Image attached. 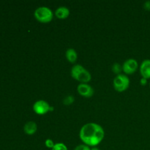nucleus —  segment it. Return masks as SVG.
I'll list each match as a JSON object with an SVG mask.
<instances>
[{
    "mask_svg": "<svg viewBox=\"0 0 150 150\" xmlns=\"http://www.w3.org/2000/svg\"><path fill=\"white\" fill-rule=\"evenodd\" d=\"M79 138L84 144L95 147L105 138V131L102 126L95 122L83 125L79 132Z\"/></svg>",
    "mask_w": 150,
    "mask_h": 150,
    "instance_id": "1",
    "label": "nucleus"
},
{
    "mask_svg": "<svg viewBox=\"0 0 150 150\" xmlns=\"http://www.w3.org/2000/svg\"><path fill=\"white\" fill-rule=\"evenodd\" d=\"M70 75L75 80L81 83H88L92 79V75L89 70L81 64H74L70 70Z\"/></svg>",
    "mask_w": 150,
    "mask_h": 150,
    "instance_id": "2",
    "label": "nucleus"
},
{
    "mask_svg": "<svg viewBox=\"0 0 150 150\" xmlns=\"http://www.w3.org/2000/svg\"><path fill=\"white\" fill-rule=\"evenodd\" d=\"M34 16L38 21L42 23H47L53 20L54 13L49 7L42 6L35 10Z\"/></svg>",
    "mask_w": 150,
    "mask_h": 150,
    "instance_id": "3",
    "label": "nucleus"
},
{
    "mask_svg": "<svg viewBox=\"0 0 150 150\" xmlns=\"http://www.w3.org/2000/svg\"><path fill=\"white\" fill-rule=\"evenodd\" d=\"M130 79L125 74L117 75L113 81V86L117 92H122L127 90L130 86Z\"/></svg>",
    "mask_w": 150,
    "mask_h": 150,
    "instance_id": "4",
    "label": "nucleus"
},
{
    "mask_svg": "<svg viewBox=\"0 0 150 150\" xmlns=\"http://www.w3.org/2000/svg\"><path fill=\"white\" fill-rule=\"evenodd\" d=\"M51 105L44 100H38L33 104L32 109L35 114L38 115H44L50 111Z\"/></svg>",
    "mask_w": 150,
    "mask_h": 150,
    "instance_id": "5",
    "label": "nucleus"
},
{
    "mask_svg": "<svg viewBox=\"0 0 150 150\" xmlns=\"http://www.w3.org/2000/svg\"><path fill=\"white\" fill-rule=\"evenodd\" d=\"M139 68V63L135 59H127L122 64V71L125 75H131Z\"/></svg>",
    "mask_w": 150,
    "mask_h": 150,
    "instance_id": "6",
    "label": "nucleus"
},
{
    "mask_svg": "<svg viewBox=\"0 0 150 150\" xmlns=\"http://www.w3.org/2000/svg\"><path fill=\"white\" fill-rule=\"evenodd\" d=\"M78 93L83 98H89L93 96L94 89L89 83H81L77 86Z\"/></svg>",
    "mask_w": 150,
    "mask_h": 150,
    "instance_id": "7",
    "label": "nucleus"
},
{
    "mask_svg": "<svg viewBox=\"0 0 150 150\" xmlns=\"http://www.w3.org/2000/svg\"><path fill=\"white\" fill-rule=\"evenodd\" d=\"M139 71L142 78L150 79V59H144L140 64Z\"/></svg>",
    "mask_w": 150,
    "mask_h": 150,
    "instance_id": "8",
    "label": "nucleus"
},
{
    "mask_svg": "<svg viewBox=\"0 0 150 150\" xmlns=\"http://www.w3.org/2000/svg\"><path fill=\"white\" fill-rule=\"evenodd\" d=\"M38 130V125L34 121H29L23 125V131L28 136H32Z\"/></svg>",
    "mask_w": 150,
    "mask_h": 150,
    "instance_id": "9",
    "label": "nucleus"
},
{
    "mask_svg": "<svg viewBox=\"0 0 150 150\" xmlns=\"http://www.w3.org/2000/svg\"><path fill=\"white\" fill-rule=\"evenodd\" d=\"M54 14L57 18L63 20V19H66L68 18L70 14V11L68 7H64V6H60L58 8H57V10L54 12Z\"/></svg>",
    "mask_w": 150,
    "mask_h": 150,
    "instance_id": "10",
    "label": "nucleus"
},
{
    "mask_svg": "<svg viewBox=\"0 0 150 150\" xmlns=\"http://www.w3.org/2000/svg\"><path fill=\"white\" fill-rule=\"evenodd\" d=\"M65 57L67 59V61L70 63H73L76 62L78 59V54L76 52V50L74 48H70L66 51L65 52Z\"/></svg>",
    "mask_w": 150,
    "mask_h": 150,
    "instance_id": "11",
    "label": "nucleus"
},
{
    "mask_svg": "<svg viewBox=\"0 0 150 150\" xmlns=\"http://www.w3.org/2000/svg\"><path fill=\"white\" fill-rule=\"evenodd\" d=\"M111 69H112L113 73L117 74V75L121 74V72L122 71V65H121L120 63H114L111 67Z\"/></svg>",
    "mask_w": 150,
    "mask_h": 150,
    "instance_id": "12",
    "label": "nucleus"
},
{
    "mask_svg": "<svg viewBox=\"0 0 150 150\" xmlns=\"http://www.w3.org/2000/svg\"><path fill=\"white\" fill-rule=\"evenodd\" d=\"M75 100V98L73 96V95H67V96H66L65 98L63 99V104L65 105H71L72 103H73V102H74Z\"/></svg>",
    "mask_w": 150,
    "mask_h": 150,
    "instance_id": "13",
    "label": "nucleus"
},
{
    "mask_svg": "<svg viewBox=\"0 0 150 150\" xmlns=\"http://www.w3.org/2000/svg\"><path fill=\"white\" fill-rule=\"evenodd\" d=\"M51 150H68L67 146L63 143H57Z\"/></svg>",
    "mask_w": 150,
    "mask_h": 150,
    "instance_id": "14",
    "label": "nucleus"
},
{
    "mask_svg": "<svg viewBox=\"0 0 150 150\" xmlns=\"http://www.w3.org/2000/svg\"><path fill=\"white\" fill-rule=\"evenodd\" d=\"M45 145L47 148L48 149H52L54 148V145H55V143L54 142V141L51 139H47L45 141Z\"/></svg>",
    "mask_w": 150,
    "mask_h": 150,
    "instance_id": "15",
    "label": "nucleus"
},
{
    "mask_svg": "<svg viewBox=\"0 0 150 150\" xmlns=\"http://www.w3.org/2000/svg\"><path fill=\"white\" fill-rule=\"evenodd\" d=\"M73 150H91V148L90 146H87L86 144H79L76 146Z\"/></svg>",
    "mask_w": 150,
    "mask_h": 150,
    "instance_id": "16",
    "label": "nucleus"
},
{
    "mask_svg": "<svg viewBox=\"0 0 150 150\" xmlns=\"http://www.w3.org/2000/svg\"><path fill=\"white\" fill-rule=\"evenodd\" d=\"M144 8L147 11H150V1H145L144 4Z\"/></svg>",
    "mask_w": 150,
    "mask_h": 150,
    "instance_id": "17",
    "label": "nucleus"
},
{
    "mask_svg": "<svg viewBox=\"0 0 150 150\" xmlns=\"http://www.w3.org/2000/svg\"><path fill=\"white\" fill-rule=\"evenodd\" d=\"M140 84L142 86H146L147 84V79H144V78H142L140 79Z\"/></svg>",
    "mask_w": 150,
    "mask_h": 150,
    "instance_id": "18",
    "label": "nucleus"
},
{
    "mask_svg": "<svg viewBox=\"0 0 150 150\" xmlns=\"http://www.w3.org/2000/svg\"><path fill=\"white\" fill-rule=\"evenodd\" d=\"M91 150H100V149L99 148H98V147H96V146H95V147L91 148Z\"/></svg>",
    "mask_w": 150,
    "mask_h": 150,
    "instance_id": "19",
    "label": "nucleus"
},
{
    "mask_svg": "<svg viewBox=\"0 0 150 150\" xmlns=\"http://www.w3.org/2000/svg\"><path fill=\"white\" fill-rule=\"evenodd\" d=\"M149 87H150V83H149Z\"/></svg>",
    "mask_w": 150,
    "mask_h": 150,
    "instance_id": "20",
    "label": "nucleus"
}]
</instances>
